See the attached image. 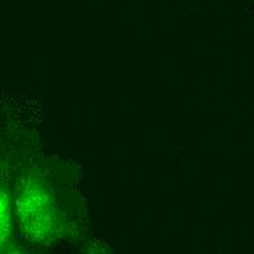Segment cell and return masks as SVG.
I'll return each instance as SVG.
<instances>
[{
    "mask_svg": "<svg viewBox=\"0 0 254 254\" xmlns=\"http://www.w3.org/2000/svg\"><path fill=\"white\" fill-rule=\"evenodd\" d=\"M15 218L23 237L35 244H50L69 224L54 183L41 171L23 174L13 193Z\"/></svg>",
    "mask_w": 254,
    "mask_h": 254,
    "instance_id": "cell-1",
    "label": "cell"
},
{
    "mask_svg": "<svg viewBox=\"0 0 254 254\" xmlns=\"http://www.w3.org/2000/svg\"><path fill=\"white\" fill-rule=\"evenodd\" d=\"M13 225V200L6 186L0 183V253L6 248Z\"/></svg>",
    "mask_w": 254,
    "mask_h": 254,
    "instance_id": "cell-2",
    "label": "cell"
},
{
    "mask_svg": "<svg viewBox=\"0 0 254 254\" xmlns=\"http://www.w3.org/2000/svg\"><path fill=\"white\" fill-rule=\"evenodd\" d=\"M6 254H19V253H15V251H13V253H6Z\"/></svg>",
    "mask_w": 254,
    "mask_h": 254,
    "instance_id": "cell-3",
    "label": "cell"
}]
</instances>
